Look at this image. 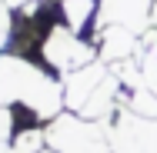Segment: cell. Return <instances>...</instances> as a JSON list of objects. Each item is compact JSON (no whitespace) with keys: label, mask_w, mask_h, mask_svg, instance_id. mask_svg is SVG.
<instances>
[{"label":"cell","mask_w":157,"mask_h":153,"mask_svg":"<svg viewBox=\"0 0 157 153\" xmlns=\"http://www.w3.org/2000/svg\"><path fill=\"white\" fill-rule=\"evenodd\" d=\"M104 126L110 153H157V117H137L121 107Z\"/></svg>","instance_id":"3"},{"label":"cell","mask_w":157,"mask_h":153,"mask_svg":"<svg viewBox=\"0 0 157 153\" xmlns=\"http://www.w3.org/2000/svg\"><path fill=\"white\" fill-rule=\"evenodd\" d=\"M107 73H110V67L104 60H94V63H87V67H80V70H74V73H67L63 77V103L74 113H80L84 103L94 97V90L107 80Z\"/></svg>","instance_id":"4"},{"label":"cell","mask_w":157,"mask_h":153,"mask_svg":"<svg viewBox=\"0 0 157 153\" xmlns=\"http://www.w3.org/2000/svg\"><path fill=\"white\" fill-rule=\"evenodd\" d=\"M60 13H63V24L74 33H80L90 20H97V3L94 0H60Z\"/></svg>","instance_id":"7"},{"label":"cell","mask_w":157,"mask_h":153,"mask_svg":"<svg viewBox=\"0 0 157 153\" xmlns=\"http://www.w3.org/2000/svg\"><path fill=\"white\" fill-rule=\"evenodd\" d=\"M130 113H137V117H157V93L151 87H137V90H127L124 103Z\"/></svg>","instance_id":"8"},{"label":"cell","mask_w":157,"mask_h":153,"mask_svg":"<svg viewBox=\"0 0 157 153\" xmlns=\"http://www.w3.org/2000/svg\"><path fill=\"white\" fill-rule=\"evenodd\" d=\"M7 150H10V143H0V153H7Z\"/></svg>","instance_id":"14"},{"label":"cell","mask_w":157,"mask_h":153,"mask_svg":"<svg viewBox=\"0 0 157 153\" xmlns=\"http://www.w3.org/2000/svg\"><path fill=\"white\" fill-rule=\"evenodd\" d=\"M44 143H47V137H44L40 130H24V133L10 143V150H7V153H40V150H44Z\"/></svg>","instance_id":"9"},{"label":"cell","mask_w":157,"mask_h":153,"mask_svg":"<svg viewBox=\"0 0 157 153\" xmlns=\"http://www.w3.org/2000/svg\"><path fill=\"white\" fill-rule=\"evenodd\" d=\"M151 24L157 27V0H154V13H151Z\"/></svg>","instance_id":"13"},{"label":"cell","mask_w":157,"mask_h":153,"mask_svg":"<svg viewBox=\"0 0 157 153\" xmlns=\"http://www.w3.org/2000/svg\"><path fill=\"white\" fill-rule=\"evenodd\" d=\"M137 63L144 73V83L157 93V27H147L140 33V47H137Z\"/></svg>","instance_id":"6"},{"label":"cell","mask_w":157,"mask_h":153,"mask_svg":"<svg viewBox=\"0 0 157 153\" xmlns=\"http://www.w3.org/2000/svg\"><path fill=\"white\" fill-rule=\"evenodd\" d=\"M10 140H13V110L0 107V143H10Z\"/></svg>","instance_id":"10"},{"label":"cell","mask_w":157,"mask_h":153,"mask_svg":"<svg viewBox=\"0 0 157 153\" xmlns=\"http://www.w3.org/2000/svg\"><path fill=\"white\" fill-rule=\"evenodd\" d=\"M40 53H44V60L50 63L57 73H63V77L74 73V70H80V67H87V63H94V60H100L97 43L80 40V33H74L67 24H63V27H50V30L44 33Z\"/></svg>","instance_id":"2"},{"label":"cell","mask_w":157,"mask_h":153,"mask_svg":"<svg viewBox=\"0 0 157 153\" xmlns=\"http://www.w3.org/2000/svg\"><path fill=\"white\" fill-rule=\"evenodd\" d=\"M27 3H33V0H7V7H27Z\"/></svg>","instance_id":"12"},{"label":"cell","mask_w":157,"mask_h":153,"mask_svg":"<svg viewBox=\"0 0 157 153\" xmlns=\"http://www.w3.org/2000/svg\"><path fill=\"white\" fill-rule=\"evenodd\" d=\"M137 47H140V33L121 27V24H110V27H100L97 30V53L107 67L114 63H124L137 57Z\"/></svg>","instance_id":"5"},{"label":"cell","mask_w":157,"mask_h":153,"mask_svg":"<svg viewBox=\"0 0 157 153\" xmlns=\"http://www.w3.org/2000/svg\"><path fill=\"white\" fill-rule=\"evenodd\" d=\"M10 40V7L7 0H0V47Z\"/></svg>","instance_id":"11"},{"label":"cell","mask_w":157,"mask_h":153,"mask_svg":"<svg viewBox=\"0 0 157 153\" xmlns=\"http://www.w3.org/2000/svg\"><path fill=\"white\" fill-rule=\"evenodd\" d=\"M24 103L37 120H57L63 103V83L50 80L24 57H0V107Z\"/></svg>","instance_id":"1"}]
</instances>
